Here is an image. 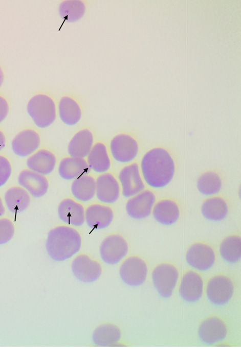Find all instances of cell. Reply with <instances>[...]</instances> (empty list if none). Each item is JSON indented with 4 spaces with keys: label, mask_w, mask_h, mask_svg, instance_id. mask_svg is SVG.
Segmentation results:
<instances>
[{
    "label": "cell",
    "mask_w": 241,
    "mask_h": 349,
    "mask_svg": "<svg viewBox=\"0 0 241 349\" xmlns=\"http://www.w3.org/2000/svg\"><path fill=\"white\" fill-rule=\"evenodd\" d=\"M174 160L166 149L157 147L143 155L140 170L144 181L150 188L163 189L172 181L176 173Z\"/></svg>",
    "instance_id": "cell-1"
},
{
    "label": "cell",
    "mask_w": 241,
    "mask_h": 349,
    "mask_svg": "<svg viewBox=\"0 0 241 349\" xmlns=\"http://www.w3.org/2000/svg\"><path fill=\"white\" fill-rule=\"evenodd\" d=\"M81 242V235L76 229L60 225L49 231L46 248L53 260L62 262L77 253L80 249Z\"/></svg>",
    "instance_id": "cell-2"
},
{
    "label": "cell",
    "mask_w": 241,
    "mask_h": 349,
    "mask_svg": "<svg viewBox=\"0 0 241 349\" xmlns=\"http://www.w3.org/2000/svg\"><path fill=\"white\" fill-rule=\"evenodd\" d=\"M27 111L34 124L40 128L50 126L56 117L55 102L45 94H37L33 97L28 103Z\"/></svg>",
    "instance_id": "cell-3"
},
{
    "label": "cell",
    "mask_w": 241,
    "mask_h": 349,
    "mask_svg": "<svg viewBox=\"0 0 241 349\" xmlns=\"http://www.w3.org/2000/svg\"><path fill=\"white\" fill-rule=\"evenodd\" d=\"M178 278L177 269L169 263H162L156 266L152 272L154 285L160 295L163 298H168L172 295Z\"/></svg>",
    "instance_id": "cell-4"
},
{
    "label": "cell",
    "mask_w": 241,
    "mask_h": 349,
    "mask_svg": "<svg viewBox=\"0 0 241 349\" xmlns=\"http://www.w3.org/2000/svg\"><path fill=\"white\" fill-rule=\"evenodd\" d=\"M109 149L115 160L126 164L136 158L139 147L137 141L133 136L127 133H120L111 141Z\"/></svg>",
    "instance_id": "cell-5"
},
{
    "label": "cell",
    "mask_w": 241,
    "mask_h": 349,
    "mask_svg": "<svg viewBox=\"0 0 241 349\" xmlns=\"http://www.w3.org/2000/svg\"><path fill=\"white\" fill-rule=\"evenodd\" d=\"M147 272L146 262L137 256H131L126 259L119 269L122 281L131 287L139 286L144 283Z\"/></svg>",
    "instance_id": "cell-6"
},
{
    "label": "cell",
    "mask_w": 241,
    "mask_h": 349,
    "mask_svg": "<svg viewBox=\"0 0 241 349\" xmlns=\"http://www.w3.org/2000/svg\"><path fill=\"white\" fill-rule=\"evenodd\" d=\"M128 246L126 240L121 235L112 234L106 237L102 241L100 255L102 261L108 265H115L127 254Z\"/></svg>",
    "instance_id": "cell-7"
},
{
    "label": "cell",
    "mask_w": 241,
    "mask_h": 349,
    "mask_svg": "<svg viewBox=\"0 0 241 349\" xmlns=\"http://www.w3.org/2000/svg\"><path fill=\"white\" fill-rule=\"evenodd\" d=\"M122 194L126 198H129L145 189L140 167L134 162L121 169L118 174Z\"/></svg>",
    "instance_id": "cell-8"
},
{
    "label": "cell",
    "mask_w": 241,
    "mask_h": 349,
    "mask_svg": "<svg viewBox=\"0 0 241 349\" xmlns=\"http://www.w3.org/2000/svg\"><path fill=\"white\" fill-rule=\"evenodd\" d=\"M156 202V197L154 193L149 190H144L129 198L125 205L126 212L133 219H144L151 214Z\"/></svg>",
    "instance_id": "cell-9"
},
{
    "label": "cell",
    "mask_w": 241,
    "mask_h": 349,
    "mask_svg": "<svg viewBox=\"0 0 241 349\" xmlns=\"http://www.w3.org/2000/svg\"><path fill=\"white\" fill-rule=\"evenodd\" d=\"M71 269L75 277L85 283L97 281L102 273L100 264L85 254H79L74 259Z\"/></svg>",
    "instance_id": "cell-10"
},
{
    "label": "cell",
    "mask_w": 241,
    "mask_h": 349,
    "mask_svg": "<svg viewBox=\"0 0 241 349\" xmlns=\"http://www.w3.org/2000/svg\"><path fill=\"white\" fill-rule=\"evenodd\" d=\"M186 261L192 268L199 271H206L214 265L215 254L210 246L203 243H195L187 249Z\"/></svg>",
    "instance_id": "cell-11"
},
{
    "label": "cell",
    "mask_w": 241,
    "mask_h": 349,
    "mask_svg": "<svg viewBox=\"0 0 241 349\" xmlns=\"http://www.w3.org/2000/svg\"><path fill=\"white\" fill-rule=\"evenodd\" d=\"M234 286L231 280L223 275L212 277L208 282L206 294L211 303L216 305H223L232 298Z\"/></svg>",
    "instance_id": "cell-12"
},
{
    "label": "cell",
    "mask_w": 241,
    "mask_h": 349,
    "mask_svg": "<svg viewBox=\"0 0 241 349\" xmlns=\"http://www.w3.org/2000/svg\"><path fill=\"white\" fill-rule=\"evenodd\" d=\"M227 334V328L225 322L215 316L204 319L198 329L199 337L206 345H213L222 341Z\"/></svg>",
    "instance_id": "cell-13"
},
{
    "label": "cell",
    "mask_w": 241,
    "mask_h": 349,
    "mask_svg": "<svg viewBox=\"0 0 241 349\" xmlns=\"http://www.w3.org/2000/svg\"><path fill=\"white\" fill-rule=\"evenodd\" d=\"M120 194L119 183L112 174L105 172L97 178L95 195L100 202L113 203L118 200Z\"/></svg>",
    "instance_id": "cell-14"
},
{
    "label": "cell",
    "mask_w": 241,
    "mask_h": 349,
    "mask_svg": "<svg viewBox=\"0 0 241 349\" xmlns=\"http://www.w3.org/2000/svg\"><path fill=\"white\" fill-rule=\"evenodd\" d=\"M151 214L156 222L163 226H169L178 221L180 209L174 200L164 199L155 203Z\"/></svg>",
    "instance_id": "cell-15"
},
{
    "label": "cell",
    "mask_w": 241,
    "mask_h": 349,
    "mask_svg": "<svg viewBox=\"0 0 241 349\" xmlns=\"http://www.w3.org/2000/svg\"><path fill=\"white\" fill-rule=\"evenodd\" d=\"M114 219L112 208L106 205L95 203L89 205L85 211V221L93 229L107 227Z\"/></svg>",
    "instance_id": "cell-16"
},
{
    "label": "cell",
    "mask_w": 241,
    "mask_h": 349,
    "mask_svg": "<svg viewBox=\"0 0 241 349\" xmlns=\"http://www.w3.org/2000/svg\"><path fill=\"white\" fill-rule=\"evenodd\" d=\"M18 182L32 196L40 198L47 192L49 184L47 178L30 170H24L19 174Z\"/></svg>",
    "instance_id": "cell-17"
},
{
    "label": "cell",
    "mask_w": 241,
    "mask_h": 349,
    "mask_svg": "<svg viewBox=\"0 0 241 349\" xmlns=\"http://www.w3.org/2000/svg\"><path fill=\"white\" fill-rule=\"evenodd\" d=\"M57 213L60 219L69 225L80 226L85 221L83 206L71 198L64 199L60 202Z\"/></svg>",
    "instance_id": "cell-18"
},
{
    "label": "cell",
    "mask_w": 241,
    "mask_h": 349,
    "mask_svg": "<svg viewBox=\"0 0 241 349\" xmlns=\"http://www.w3.org/2000/svg\"><path fill=\"white\" fill-rule=\"evenodd\" d=\"M40 138L35 130L27 129L18 133L12 142V149L14 153L20 157L27 156L39 147Z\"/></svg>",
    "instance_id": "cell-19"
},
{
    "label": "cell",
    "mask_w": 241,
    "mask_h": 349,
    "mask_svg": "<svg viewBox=\"0 0 241 349\" xmlns=\"http://www.w3.org/2000/svg\"><path fill=\"white\" fill-rule=\"evenodd\" d=\"M203 281L195 271L189 270L183 276L179 288L181 297L188 302H195L202 296Z\"/></svg>",
    "instance_id": "cell-20"
},
{
    "label": "cell",
    "mask_w": 241,
    "mask_h": 349,
    "mask_svg": "<svg viewBox=\"0 0 241 349\" xmlns=\"http://www.w3.org/2000/svg\"><path fill=\"white\" fill-rule=\"evenodd\" d=\"M201 213L203 218L208 221L220 222L224 220L228 215V204L221 197H210L202 203Z\"/></svg>",
    "instance_id": "cell-21"
},
{
    "label": "cell",
    "mask_w": 241,
    "mask_h": 349,
    "mask_svg": "<svg viewBox=\"0 0 241 349\" xmlns=\"http://www.w3.org/2000/svg\"><path fill=\"white\" fill-rule=\"evenodd\" d=\"M94 143L92 132L84 128L76 132L68 146V152L71 157L84 158L87 156Z\"/></svg>",
    "instance_id": "cell-22"
},
{
    "label": "cell",
    "mask_w": 241,
    "mask_h": 349,
    "mask_svg": "<svg viewBox=\"0 0 241 349\" xmlns=\"http://www.w3.org/2000/svg\"><path fill=\"white\" fill-rule=\"evenodd\" d=\"M56 164V158L54 154L46 149L38 150L27 161V167L30 170L43 175L51 173Z\"/></svg>",
    "instance_id": "cell-23"
},
{
    "label": "cell",
    "mask_w": 241,
    "mask_h": 349,
    "mask_svg": "<svg viewBox=\"0 0 241 349\" xmlns=\"http://www.w3.org/2000/svg\"><path fill=\"white\" fill-rule=\"evenodd\" d=\"M89 167L84 158L66 157L62 159L58 166V173L63 179H75L89 171Z\"/></svg>",
    "instance_id": "cell-24"
},
{
    "label": "cell",
    "mask_w": 241,
    "mask_h": 349,
    "mask_svg": "<svg viewBox=\"0 0 241 349\" xmlns=\"http://www.w3.org/2000/svg\"><path fill=\"white\" fill-rule=\"evenodd\" d=\"M86 162L89 168L98 173L106 172L111 165V159L104 144L96 143L87 156Z\"/></svg>",
    "instance_id": "cell-25"
},
{
    "label": "cell",
    "mask_w": 241,
    "mask_h": 349,
    "mask_svg": "<svg viewBox=\"0 0 241 349\" xmlns=\"http://www.w3.org/2000/svg\"><path fill=\"white\" fill-rule=\"evenodd\" d=\"M71 190L77 200L81 202L89 201L96 194V180L91 175H83L74 179Z\"/></svg>",
    "instance_id": "cell-26"
},
{
    "label": "cell",
    "mask_w": 241,
    "mask_h": 349,
    "mask_svg": "<svg viewBox=\"0 0 241 349\" xmlns=\"http://www.w3.org/2000/svg\"><path fill=\"white\" fill-rule=\"evenodd\" d=\"M121 333L116 325L104 323L96 328L93 334V341L98 346H111L117 343L121 339Z\"/></svg>",
    "instance_id": "cell-27"
},
{
    "label": "cell",
    "mask_w": 241,
    "mask_h": 349,
    "mask_svg": "<svg viewBox=\"0 0 241 349\" xmlns=\"http://www.w3.org/2000/svg\"><path fill=\"white\" fill-rule=\"evenodd\" d=\"M30 201L29 193L21 187H12L5 194V203L12 213H18L24 211L29 206Z\"/></svg>",
    "instance_id": "cell-28"
},
{
    "label": "cell",
    "mask_w": 241,
    "mask_h": 349,
    "mask_svg": "<svg viewBox=\"0 0 241 349\" xmlns=\"http://www.w3.org/2000/svg\"><path fill=\"white\" fill-rule=\"evenodd\" d=\"M223 182L220 176L212 171L202 173L196 180L198 192L205 197H212L218 194L222 189Z\"/></svg>",
    "instance_id": "cell-29"
},
{
    "label": "cell",
    "mask_w": 241,
    "mask_h": 349,
    "mask_svg": "<svg viewBox=\"0 0 241 349\" xmlns=\"http://www.w3.org/2000/svg\"><path fill=\"white\" fill-rule=\"evenodd\" d=\"M58 112L61 121L69 126L76 125L81 117V110L79 104L68 96H64L60 99Z\"/></svg>",
    "instance_id": "cell-30"
},
{
    "label": "cell",
    "mask_w": 241,
    "mask_h": 349,
    "mask_svg": "<svg viewBox=\"0 0 241 349\" xmlns=\"http://www.w3.org/2000/svg\"><path fill=\"white\" fill-rule=\"evenodd\" d=\"M222 258L229 264L238 262L241 257V239L238 235H233L224 238L219 247Z\"/></svg>",
    "instance_id": "cell-31"
},
{
    "label": "cell",
    "mask_w": 241,
    "mask_h": 349,
    "mask_svg": "<svg viewBox=\"0 0 241 349\" xmlns=\"http://www.w3.org/2000/svg\"><path fill=\"white\" fill-rule=\"evenodd\" d=\"M85 5L81 1H65L59 6V13L65 20L73 22L84 14Z\"/></svg>",
    "instance_id": "cell-32"
},
{
    "label": "cell",
    "mask_w": 241,
    "mask_h": 349,
    "mask_svg": "<svg viewBox=\"0 0 241 349\" xmlns=\"http://www.w3.org/2000/svg\"><path fill=\"white\" fill-rule=\"evenodd\" d=\"M14 232V226L10 219L0 218V245L8 242L13 237Z\"/></svg>",
    "instance_id": "cell-33"
},
{
    "label": "cell",
    "mask_w": 241,
    "mask_h": 349,
    "mask_svg": "<svg viewBox=\"0 0 241 349\" xmlns=\"http://www.w3.org/2000/svg\"><path fill=\"white\" fill-rule=\"evenodd\" d=\"M11 172L12 167L9 160L6 157L0 155V187L7 182Z\"/></svg>",
    "instance_id": "cell-34"
},
{
    "label": "cell",
    "mask_w": 241,
    "mask_h": 349,
    "mask_svg": "<svg viewBox=\"0 0 241 349\" xmlns=\"http://www.w3.org/2000/svg\"><path fill=\"white\" fill-rule=\"evenodd\" d=\"M9 111V105L7 100L0 96V123L7 117Z\"/></svg>",
    "instance_id": "cell-35"
},
{
    "label": "cell",
    "mask_w": 241,
    "mask_h": 349,
    "mask_svg": "<svg viewBox=\"0 0 241 349\" xmlns=\"http://www.w3.org/2000/svg\"><path fill=\"white\" fill-rule=\"evenodd\" d=\"M6 143V138L3 132L0 130V151L2 150Z\"/></svg>",
    "instance_id": "cell-36"
},
{
    "label": "cell",
    "mask_w": 241,
    "mask_h": 349,
    "mask_svg": "<svg viewBox=\"0 0 241 349\" xmlns=\"http://www.w3.org/2000/svg\"><path fill=\"white\" fill-rule=\"evenodd\" d=\"M5 208L4 205L3 200L0 197V216H2L5 214Z\"/></svg>",
    "instance_id": "cell-37"
},
{
    "label": "cell",
    "mask_w": 241,
    "mask_h": 349,
    "mask_svg": "<svg viewBox=\"0 0 241 349\" xmlns=\"http://www.w3.org/2000/svg\"><path fill=\"white\" fill-rule=\"evenodd\" d=\"M4 80V74L2 69L0 66V87L2 85Z\"/></svg>",
    "instance_id": "cell-38"
}]
</instances>
